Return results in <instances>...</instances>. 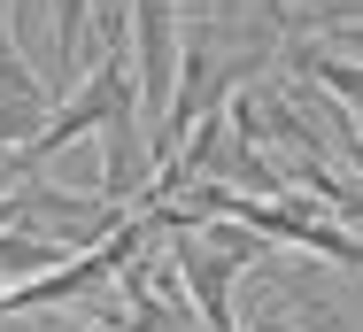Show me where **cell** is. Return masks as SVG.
<instances>
[{
  "mask_svg": "<svg viewBox=\"0 0 363 332\" xmlns=\"http://www.w3.org/2000/svg\"><path fill=\"white\" fill-rule=\"evenodd\" d=\"M170 240V270H178V286H186V309H194V325L201 332H240V317H232V270L224 255H209L194 232H162Z\"/></svg>",
  "mask_w": 363,
  "mask_h": 332,
  "instance_id": "6da1fadb",
  "label": "cell"
},
{
  "mask_svg": "<svg viewBox=\"0 0 363 332\" xmlns=\"http://www.w3.org/2000/svg\"><path fill=\"white\" fill-rule=\"evenodd\" d=\"M55 263H70V248H55V240H39V232L0 224V294H8V286H23V278H47Z\"/></svg>",
  "mask_w": 363,
  "mask_h": 332,
  "instance_id": "7a4b0ae2",
  "label": "cell"
},
{
  "mask_svg": "<svg viewBox=\"0 0 363 332\" xmlns=\"http://www.w3.org/2000/svg\"><path fill=\"white\" fill-rule=\"evenodd\" d=\"M132 301V332H201L186 301H155V294H124Z\"/></svg>",
  "mask_w": 363,
  "mask_h": 332,
  "instance_id": "3957f363",
  "label": "cell"
},
{
  "mask_svg": "<svg viewBox=\"0 0 363 332\" xmlns=\"http://www.w3.org/2000/svg\"><path fill=\"white\" fill-rule=\"evenodd\" d=\"M271 332H286V325H271Z\"/></svg>",
  "mask_w": 363,
  "mask_h": 332,
  "instance_id": "277c9868",
  "label": "cell"
}]
</instances>
